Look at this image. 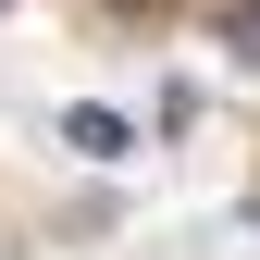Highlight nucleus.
I'll use <instances>...</instances> for the list:
<instances>
[{
	"instance_id": "nucleus-1",
	"label": "nucleus",
	"mask_w": 260,
	"mask_h": 260,
	"mask_svg": "<svg viewBox=\"0 0 260 260\" xmlns=\"http://www.w3.org/2000/svg\"><path fill=\"white\" fill-rule=\"evenodd\" d=\"M236 50H260V13H248V25H236Z\"/></svg>"
}]
</instances>
